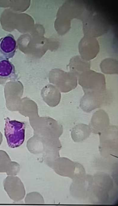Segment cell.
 Masks as SVG:
<instances>
[{"label":"cell","mask_w":118,"mask_h":206,"mask_svg":"<svg viewBox=\"0 0 118 206\" xmlns=\"http://www.w3.org/2000/svg\"><path fill=\"white\" fill-rule=\"evenodd\" d=\"M68 66L70 72L78 77L85 71L90 69L91 63L82 59L79 56H76L72 58Z\"/></svg>","instance_id":"cell-9"},{"label":"cell","mask_w":118,"mask_h":206,"mask_svg":"<svg viewBox=\"0 0 118 206\" xmlns=\"http://www.w3.org/2000/svg\"><path fill=\"white\" fill-rule=\"evenodd\" d=\"M17 78L14 65L9 59L0 57V85Z\"/></svg>","instance_id":"cell-7"},{"label":"cell","mask_w":118,"mask_h":206,"mask_svg":"<svg viewBox=\"0 0 118 206\" xmlns=\"http://www.w3.org/2000/svg\"><path fill=\"white\" fill-rule=\"evenodd\" d=\"M16 48V42L12 34H8L0 39V57L8 59L12 58Z\"/></svg>","instance_id":"cell-8"},{"label":"cell","mask_w":118,"mask_h":206,"mask_svg":"<svg viewBox=\"0 0 118 206\" xmlns=\"http://www.w3.org/2000/svg\"><path fill=\"white\" fill-rule=\"evenodd\" d=\"M105 92H86L80 100L79 106L84 111L90 112L100 107L104 100Z\"/></svg>","instance_id":"cell-5"},{"label":"cell","mask_w":118,"mask_h":206,"mask_svg":"<svg viewBox=\"0 0 118 206\" xmlns=\"http://www.w3.org/2000/svg\"><path fill=\"white\" fill-rule=\"evenodd\" d=\"M100 66L102 72L105 74H118V61L114 59L108 58L104 59Z\"/></svg>","instance_id":"cell-11"},{"label":"cell","mask_w":118,"mask_h":206,"mask_svg":"<svg viewBox=\"0 0 118 206\" xmlns=\"http://www.w3.org/2000/svg\"><path fill=\"white\" fill-rule=\"evenodd\" d=\"M29 120L34 130V134L49 139H57L63 133L62 125L50 117L37 116Z\"/></svg>","instance_id":"cell-1"},{"label":"cell","mask_w":118,"mask_h":206,"mask_svg":"<svg viewBox=\"0 0 118 206\" xmlns=\"http://www.w3.org/2000/svg\"><path fill=\"white\" fill-rule=\"evenodd\" d=\"M78 77L79 84L84 93L105 92V79L102 73L90 69Z\"/></svg>","instance_id":"cell-2"},{"label":"cell","mask_w":118,"mask_h":206,"mask_svg":"<svg viewBox=\"0 0 118 206\" xmlns=\"http://www.w3.org/2000/svg\"><path fill=\"white\" fill-rule=\"evenodd\" d=\"M2 135L1 133L0 132V145L1 143V142L2 141Z\"/></svg>","instance_id":"cell-12"},{"label":"cell","mask_w":118,"mask_h":206,"mask_svg":"<svg viewBox=\"0 0 118 206\" xmlns=\"http://www.w3.org/2000/svg\"><path fill=\"white\" fill-rule=\"evenodd\" d=\"M91 132L89 125L84 124H79L72 128L71 134L73 140L77 142L87 139L89 136Z\"/></svg>","instance_id":"cell-10"},{"label":"cell","mask_w":118,"mask_h":206,"mask_svg":"<svg viewBox=\"0 0 118 206\" xmlns=\"http://www.w3.org/2000/svg\"><path fill=\"white\" fill-rule=\"evenodd\" d=\"M4 134L10 147L15 148L21 145L25 138V125L23 122L5 119Z\"/></svg>","instance_id":"cell-3"},{"label":"cell","mask_w":118,"mask_h":206,"mask_svg":"<svg viewBox=\"0 0 118 206\" xmlns=\"http://www.w3.org/2000/svg\"><path fill=\"white\" fill-rule=\"evenodd\" d=\"M78 48L80 57L88 61L95 58L99 51V43L96 39L88 35H85L81 39Z\"/></svg>","instance_id":"cell-4"},{"label":"cell","mask_w":118,"mask_h":206,"mask_svg":"<svg viewBox=\"0 0 118 206\" xmlns=\"http://www.w3.org/2000/svg\"><path fill=\"white\" fill-rule=\"evenodd\" d=\"M109 124L108 114L104 110H99L93 114L89 126L92 133L99 134L105 130Z\"/></svg>","instance_id":"cell-6"}]
</instances>
